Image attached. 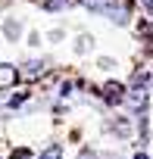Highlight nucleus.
<instances>
[{
  "label": "nucleus",
  "mask_w": 153,
  "mask_h": 159,
  "mask_svg": "<svg viewBox=\"0 0 153 159\" xmlns=\"http://www.w3.org/2000/svg\"><path fill=\"white\" fill-rule=\"evenodd\" d=\"M128 106H131L134 112H144V106H147V88H144V84H134V88L128 91Z\"/></svg>",
  "instance_id": "obj_1"
},
{
  "label": "nucleus",
  "mask_w": 153,
  "mask_h": 159,
  "mask_svg": "<svg viewBox=\"0 0 153 159\" xmlns=\"http://www.w3.org/2000/svg\"><path fill=\"white\" fill-rule=\"evenodd\" d=\"M16 81H19V72H16V66H10V62H0V91L13 88Z\"/></svg>",
  "instance_id": "obj_2"
},
{
  "label": "nucleus",
  "mask_w": 153,
  "mask_h": 159,
  "mask_svg": "<svg viewBox=\"0 0 153 159\" xmlns=\"http://www.w3.org/2000/svg\"><path fill=\"white\" fill-rule=\"evenodd\" d=\"M103 97H106V103H119V100H122V84H119V81H109V84L103 88Z\"/></svg>",
  "instance_id": "obj_3"
},
{
  "label": "nucleus",
  "mask_w": 153,
  "mask_h": 159,
  "mask_svg": "<svg viewBox=\"0 0 153 159\" xmlns=\"http://www.w3.org/2000/svg\"><path fill=\"white\" fill-rule=\"evenodd\" d=\"M41 159H63V147H59V143H53V147H47V150L41 153Z\"/></svg>",
  "instance_id": "obj_4"
},
{
  "label": "nucleus",
  "mask_w": 153,
  "mask_h": 159,
  "mask_svg": "<svg viewBox=\"0 0 153 159\" xmlns=\"http://www.w3.org/2000/svg\"><path fill=\"white\" fill-rule=\"evenodd\" d=\"M85 7H91V10H109L113 7V0H81Z\"/></svg>",
  "instance_id": "obj_5"
},
{
  "label": "nucleus",
  "mask_w": 153,
  "mask_h": 159,
  "mask_svg": "<svg viewBox=\"0 0 153 159\" xmlns=\"http://www.w3.org/2000/svg\"><path fill=\"white\" fill-rule=\"evenodd\" d=\"M31 69H28V78H38V75H44L47 72V62H28Z\"/></svg>",
  "instance_id": "obj_6"
},
{
  "label": "nucleus",
  "mask_w": 153,
  "mask_h": 159,
  "mask_svg": "<svg viewBox=\"0 0 153 159\" xmlns=\"http://www.w3.org/2000/svg\"><path fill=\"white\" fill-rule=\"evenodd\" d=\"M66 0H44V10H63Z\"/></svg>",
  "instance_id": "obj_7"
},
{
  "label": "nucleus",
  "mask_w": 153,
  "mask_h": 159,
  "mask_svg": "<svg viewBox=\"0 0 153 159\" xmlns=\"http://www.w3.org/2000/svg\"><path fill=\"white\" fill-rule=\"evenodd\" d=\"M81 159H94V150H81Z\"/></svg>",
  "instance_id": "obj_8"
},
{
  "label": "nucleus",
  "mask_w": 153,
  "mask_h": 159,
  "mask_svg": "<svg viewBox=\"0 0 153 159\" xmlns=\"http://www.w3.org/2000/svg\"><path fill=\"white\" fill-rule=\"evenodd\" d=\"M144 3H147V10H150V13H153V0H144Z\"/></svg>",
  "instance_id": "obj_9"
},
{
  "label": "nucleus",
  "mask_w": 153,
  "mask_h": 159,
  "mask_svg": "<svg viewBox=\"0 0 153 159\" xmlns=\"http://www.w3.org/2000/svg\"><path fill=\"white\" fill-rule=\"evenodd\" d=\"M134 159H147V156H144V153H141V156H134Z\"/></svg>",
  "instance_id": "obj_10"
}]
</instances>
